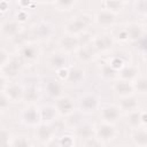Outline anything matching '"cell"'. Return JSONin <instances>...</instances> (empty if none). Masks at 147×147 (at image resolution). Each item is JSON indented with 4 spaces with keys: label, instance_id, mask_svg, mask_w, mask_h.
I'll use <instances>...</instances> for the list:
<instances>
[{
    "label": "cell",
    "instance_id": "cell-1",
    "mask_svg": "<svg viewBox=\"0 0 147 147\" xmlns=\"http://www.w3.org/2000/svg\"><path fill=\"white\" fill-rule=\"evenodd\" d=\"M92 24H93V16L86 13H80L72 16L65 22V24L63 25V31L65 34L79 37L88 32V29Z\"/></svg>",
    "mask_w": 147,
    "mask_h": 147
},
{
    "label": "cell",
    "instance_id": "cell-5",
    "mask_svg": "<svg viewBox=\"0 0 147 147\" xmlns=\"http://www.w3.org/2000/svg\"><path fill=\"white\" fill-rule=\"evenodd\" d=\"M57 127L55 123H40L33 129V137L41 146H47L55 140Z\"/></svg>",
    "mask_w": 147,
    "mask_h": 147
},
{
    "label": "cell",
    "instance_id": "cell-21",
    "mask_svg": "<svg viewBox=\"0 0 147 147\" xmlns=\"http://www.w3.org/2000/svg\"><path fill=\"white\" fill-rule=\"evenodd\" d=\"M111 90L118 98L131 96V95H134V93H136L134 88H133V84L131 82H126V80H122V79L115 80L111 85Z\"/></svg>",
    "mask_w": 147,
    "mask_h": 147
},
{
    "label": "cell",
    "instance_id": "cell-28",
    "mask_svg": "<svg viewBox=\"0 0 147 147\" xmlns=\"http://www.w3.org/2000/svg\"><path fill=\"white\" fill-rule=\"evenodd\" d=\"M99 74L100 77L106 80V82H111L114 83L115 80L118 79V71L115 70L108 62H102L99 67Z\"/></svg>",
    "mask_w": 147,
    "mask_h": 147
},
{
    "label": "cell",
    "instance_id": "cell-24",
    "mask_svg": "<svg viewBox=\"0 0 147 147\" xmlns=\"http://www.w3.org/2000/svg\"><path fill=\"white\" fill-rule=\"evenodd\" d=\"M39 111H40L41 123H55L57 121V117H60L54 105H49V103L42 105L39 107Z\"/></svg>",
    "mask_w": 147,
    "mask_h": 147
},
{
    "label": "cell",
    "instance_id": "cell-3",
    "mask_svg": "<svg viewBox=\"0 0 147 147\" xmlns=\"http://www.w3.org/2000/svg\"><path fill=\"white\" fill-rule=\"evenodd\" d=\"M56 32L55 24L49 21L41 18L37 22H34L30 28V34L38 41H44L53 38Z\"/></svg>",
    "mask_w": 147,
    "mask_h": 147
},
{
    "label": "cell",
    "instance_id": "cell-29",
    "mask_svg": "<svg viewBox=\"0 0 147 147\" xmlns=\"http://www.w3.org/2000/svg\"><path fill=\"white\" fill-rule=\"evenodd\" d=\"M125 124L130 130H134L142 126L141 122V110H134L132 113L126 114L125 116Z\"/></svg>",
    "mask_w": 147,
    "mask_h": 147
},
{
    "label": "cell",
    "instance_id": "cell-48",
    "mask_svg": "<svg viewBox=\"0 0 147 147\" xmlns=\"http://www.w3.org/2000/svg\"><path fill=\"white\" fill-rule=\"evenodd\" d=\"M145 127H146V129H147V126H145Z\"/></svg>",
    "mask_w": 147,
    "mask_h": 147
},
{
    "label": "cell",
    "instance_id": "cell-35",
    "mask_svg": "<svg viewBox=\"0 0 147 147\" xmlns=\"http://www.w3.org/2000/svg\"><path fill=\"white\" fill-rule=\"evenodd\" d=\"M108 63H109L115 70L119 71V70H121L123 67H125L129 62H127V60L125 59V56H123V55H121V54H116V55H113L111 57H109Z\"/></svg>",
    "mask_w": 147,
    "mask_h": 147
},
{
    "label": "cell",
    "instance_id": "cell-11",
    "mask_svg": "<svg viewBox=\"0 0 147 147\" xmlns=\"http://www.w3.org/2000/svg\"><path fill=\"white\" fill-rule=\"evenodd\" d=\"M118 136V130L115 124L100 122L95 125V137L103 144H108L116 139Z\"/></svg>",
    "mask_w": 147,
    "mask_h": 147
},
{
    "label": "cell",
    "instance_id": "cell-25",
    "mask_svg": "<svg viewBox=\"0 0 147 147\" xmlns=\"http://www.w3.org/2000/svg\"><path fill=\"white\" fill-rule=\"evenodd\" d=\"M117 106L119 107L122 113L129 114V113H132V111L139 109V101H138V98L136 95H131V96H126V98H119Z\"/></svg>",
    "mask_w": 147,
    "mask_h": 147
},
{
    "label": "cell",
    "instance_id": "cell-8",
    "mask_svg": "<svg viewBox=\"0 0 147 147\" xmlns=\"http://www.w3.org/2000/svg\"><path fill=\"white\" fill-rule=\"evenodd\" d=\"M115 41L116 40L114 38V34L103 31V32H99V33L93 34L91 45L94 47V49L98 52V54H100V53L109 52L114 47Z\"/></svg>",
    "mask_w": 147,
    "mask_h": 147
},
{
    "label": "cell",
    "instance_id": "cell-7",
    "mask_svg": "<svg viewBox=\"0 0 147 147\" xmlns=\"http://www.w3.org/2000/svg\"><path fill=\"white\" fill-rule=\"evenodd\" d=\"M25 63L23 62V60L18 56V55H13L11 59L2 67H0L1 70V77H5L8 80H14L15 78H17L23 68H24Z\"/></svg>",
    "mask_w": 147,
    "mask_h": 147
},
{
    "label": "cell",
    "instance_id": "cell-33",
    "mask_svg": "<svg viewBox=\"0 0 147 147\" xmlns=\"http://www.w3.org/2000/svg\"><path fill=\"white\" fill-rule=\"evenodd\" d=\"M132 84H133V88L136 93L141 94V95L147 94V76L140 75Z\"/></svg>",
    "mask_w": 147,
    "mask_h": 147
},
{
    "label": "cell",
    "instance_id": "cell-16",
    "mask_svg": "<svg viewBox=\"0 0 147 147\" xmlns=\"http://www.w3.org/2000/svg\"><path fill=\"white\" fill-rule=\"evenodd\" d=\"M57 46L59 49L67 53V54H71V53H76L78 51V48L82 46L80 44V39L77 36H71V34H63L57 39Z\"/></svg>",
    "mask_w": 147,
    "mask_h": 147
},
{
    "label": "cell",
    "instance_id": "cell-19",
    "mask_svg": "<svg viewBox=\"0 0 147 147\" xmlns=\"http://www.w3.org/2000/svg\"><path fill=\"white\" fill-rule=\"evenodd\" d=\"M74 136L82 139V140H88L93 137H95V125L87 121H82L75 129H74Z\"/></svg>",
    "mask_w": 147,
    "mask_h": 147
},
{
    "label": "cell",
    "instance_id": "cell-39",
    "mask_svg": "<svg viewBox=\"0 0 147 147\" xmlns=\"http://www.w3.org/2000/svg\"><path fill=\"white\" fill-rule=\"evenodd\" d=\"M29 17H30L29 10H28V9H22V8H20V9L17 10L16 15H15V20H16L17 22H20L22 25H23L26 21H29Z\"/></svg>",
    "mask_w": 147,
    "mask_h": 147
},
{
    "label": "cell",
    "instance_id": "cell-44",
    "mask_svg": "<svg viewBox=\"0 0 147 147\" xmlns=\"http://www.w3.org/2000/svg\"><path fill=\"white\" fill-rule=\"evenodd\" d=\"M8 9H10V3H9L8 1H5V0L0 1V11H1V14L5 15V13H6Z\"/></svg>",
    "mask_w": 147,
    "mask_h": 147
},
{
    "label": "cell",
    "instance_id": "cell-23",
    "mask_svg": "<svg viewBox=\"0 0 147 147\" xmlns=\"http://www.w3.org/2000/svg\"><path fill=\"white\" fill-rule=\"evenodd\" d=\"M140 76V70L137 65L132 64V63H127L125 67H123L119 71H118V79L122 80H126V82H131L133 83L138 77Z\"/></svg>",
    "mask_w": 147,
    "mask_h": 147
},
{
    "label": "cell",
    "instance_id": "cell-22",
    "mask_svg": "<svg viewBox=\"0 0 147 147\" xmlns=\"http://www.w3.org/2000/svg\"><path fill=\"white\" fill-rule=\"evenodd\" d=\"M85 78H86V71H85V69H83V67L70 65L65 83L69 85L77 86V85H80L82 83H84Z\"/></svg>",
    "mask_w": 147,
    "mask_h": 147
},
{
    "label": "cell",
    "instance_id": "cell-10",
    "mask_svg": "<svg viewBox=\"0 0 147 147\" xmlns=\"http://www.w3.org/2000/svg\"><path fill=\"white\" fill-rule=\"evenodd\" d=\"M99 116L101 122L105 123H110L115 124L121 119L122 117V111L117 105L114 103H101L100 109H99Z\"/></svg>",
    "mask_w": 147,
    "mask_h": 147
},
{
    "label": "cell",
    "instance_id": "cell-47",
    "mask_svg": "<svg viewBox=\"0 0 147 147\" xmlns=\"http://www.w3.org/2000/svg\"><path fill=\"white\" fill-rule=\"evenodd\" d=\"M142 24H144V26H145V29H146V32H147V18H145V22H144Z\"/></svg>",
    "mask_w": 147,
    "mask_h": 147
},
{
    "label": "cell",
    "instance_id": "cell-45",
    "mask_svg": "<svg viewBox=\"0 0 147 147\" xmlns=\"http://www.w3.org/2000/svg\"><path fill=\"white\" fill-rule=\"evenodd\" d=\"M141 122L142 126H147V111L141 110Z\"/></svg>",
    "mask_w": 147,
    "mask_h": 147
},
{
    "label": "cell",
    "instance_id": "cell-2",
    "mask_svg": "<svg viewBox=\"0 0 147 147\" xmlns=\"http://www.w3.org/2000/svg\"><path fill=\"white\" fill-rule=\"evenodd\" d=\"M77 111L80 115H92L99 111L101 101L99 96L93 92H85L80 94L76 101Z\"/></svg>",
    "mask_w": 147,
    "mask_h": 147
},
{
    "label": "cell",
    "instance_id": "cell-31",
    "mask_svg": "<svg viewBox=\"0 0 147 147\" xmlns=\"http://www.w3.org/2000/svg\"><path fill=\"white\" fill-rule=\"evenodd\" d=\"M11 147H33V144L29 136L26 134H16L11 139Z\"/></svg>",
    "mask_w": 147,
    "mask_h": 147
},
{
    "label": "cell",
    "instance_id": "cell-40",
    "mask_svg": "<svg viewBox=\"0 0 147 147\" xmlns=\"http://www.w3.org/2000/svg\"><path fill=\"white\" fill-rule=\"evenodd\" d=\"M11 56H13L11 53H9L8 49H6L5 47H2L1 51H0V67L5 65L11 59Z\"/></svg>",
    "mask_w": 147,
    "mask_h": 147
},
{
    "label": "cell",
    "instance_id": "cell-4",
    "mask_svg": "<svg viewBox=\"0 0 147 147\" xmlns=\"http://www.w3.org/2000/svg\"><path fill=\"white\" fill-rule=\"evenodd\" d=\"M17 119L22 125L34 129L37 125L41 123L39 107L36 105H25L23 108L18 110Z\"/></svg>",
    "mask_w": 147,
    "mask_h": 147
},
{
    "label": "cell",
    "instance_id": "cell-41",
    "mask_svg": "<svg viewBox=\"0 0 147 147\" xmlns=\"http://www.w3.org/2000/svg\"><path fill=\"white\" fill-rule=\"evenodd\" d=\"M10 103H11V101L9 100V98L3 92H1V96H0V109H1V111L5 113L7 109H9Z\"/></svg>",
    "mask_w": 147,
    "mask_h": 147
},
{
    "label": "cell",
    "instance_id": "cell-12",
    "mask_svg": "<svg viewBox=\"0 0 147 147\" xmlns=\"http://www.w3.org/2000/svg\"><path fill=\"white\" fill-rule=\"evenodd\" d=\"M46 64L49 69H52L53 71H59L61 69L64 68H69V54L62 52V51H54L52 53L48 54L47 60H46Z\"/></svg>",
    "mask_w": 147,
    "mask_h": 147
},
{
    "label": "cell",
    "instance_id": "cell-26",
    "mask_svg": "<svg viewBox=\"0 0 147 147\" xmlns=\"http://www.w3.org/2000/svg\"><path fill=\"white\" fill-rule=\"evenodd\" d=\"M130 139L137 147H147V129L145 126L131 130Z\"/></svg>",
    "mask_w": 147,
    "mask_h": 147
},
{
    "label": "cell",
    "instance_id": "cell-36",
    "mask_svg": "<svg viewBox=\"0 0 147 147\" xmlns=\"http://www.w3.org/2000/svg\"><path fill=\"white\" fill-rule=\"evenodd\" d=\"M56 144L57 147H75V136L62 134L61 137H57Z\"/></svg>",
    "mask_w": 147,
    "mask_h": 147
},
{
    "label": "cell",
    "instance_id": "cell-34",
    "mask_svg": "<svg viewBox=\"0 0 147 147\" xmlns=\"http://www.w3.org/2000/svg\"><path fill=\"white\" fill-rule=\"evenodd\" d=\"M133 13L142 18H147V0H138L132 2Z\"/></svg>",
    "mask_w": 147,
    "mask_h": 147
},
{
    "label": "cell",
    "instance_id": "cell-14",
    "mask_svg": "<svg viewBox=\"0 0 147 147\" xmlns=\"http://www.w3.org/2000/svg\"><path fill=\"white\" fill-rule=\"evenodd\" d=\"M93 23L101 29H109L117 24V15L101 8L93 15Z\"/></svg>",
    "mask_w": 147,
    "mask_h": 147
},
{
    "label": "cell",
    "instance_id": "cell-38",
    "mask_svg": "<svg viewBox=\"0 0 147 147\" xmlns=\"http://www.w3.org/2000/svg\"><path fill=\"white\" fill-rule=\"evenodd\" d=\"M114 38H115V40H118L119 42H129L127 32H126L124 25H122V26L116 31V33L114 34Z\"/></svg>",
    "mask_w": 147,
    "mask_h": 147
},
{
    "label": "cell",
    "instance_id": "cell-43",
    "mask_svg": "<svg viewBox=\"0 0 147 147\" xmlns=\"http://www.w3.org/2000/svg\"><path fill=\"white\" fill-rule=\"evenodd\" d=\"M68 71H69V68H64V69H61V70L56 71L55 74H56L57 79H60L62 82H65V79L68 77Z\"/></svg>",
    "mask_w": 147,
    "mask_h": 147
},
{
    "label": "cell",
    "instance_id": "cell-30",
    "mask_svg": "<svg viewBox=\"0 0 147 147\" xmlns=\"http://www.w3.org/2000/svg\"><path fill=\"white\" fill-rule=\"evenodd\" d=\"M127 5V2L125 1H117V0H106V1H102L101 2V8L102 9H106V10H109L114 14H118L121 13L125 6Z\"/></svg>",
    "mask_w": 147,
    "mask_h": 147
},
{
    "label": "cell",
    "instance_id": "cell-20",
    "mask_svg": "<svg viewBox=\"0 0 147 147\" xmlns=\"http://www.w3.org/2000/svg\"><path fill=\"white\" fill-rule=\"evenodd\" d=\"M75 56L78 60V62H80L82 64H87L95 60V57L98 56V52L94 49V47L91 44H88L80 46L78 51L75 53Z\"/></svg>",
    "mask_w": 147,
    "mask_h": 147
},
{
    "label": "cell",
    "instance_id": "cell-46",
    "mask_svg": "<svg viewBox=\"0 0 147 147\" xmlns=\"http://www.w3.org/2000/svg\"><path fill=\"white\" fill-rule=\"evenodd\" d=\"M111 147H130V146L126 144H116V145H113Z\"/></svg>",
    "mask_w": 147,
    "mask_h": 147
},
{
    "label": "cell",
    "instance_id": "cell-9",
    "mask_svg": "<svg viewBox=\"0 0 147 147\" xmlns=\"http://www.w3.org/2000/svg\"><path fill=\"white\" fill-rule=\"evenodd\" d=\"M0 32L5 39L14 41L20 34L23 33V25L15 18L3 20L0 25Z\"/></svg>",
    "mask_w": 147,
    "mask_h": 147
},
{
    "label": "cell",
    "instance_id": "cell-17",
    "mask_svg": "<svg viewBox=\"0 0 147 147\" xmlns=\"http://www.w3.org/2000/svg\"><path fill=\"white\" fill-rule=\"evenodd\" d=\"M44 92L49 99L56 100L64 95V84L57 78L47 79L44 84Z\"/></svg>",
    "mask_w": 147,
    "mask_h": 147
},
{
    "label": "cell",
    "instance_id": "cell-27",
    "mask_svg": "<svg viewBox=\"0 0 147 147\" xmlns=\"http://www.w3.org/2000/svg\"><path fill=\"white\" fill-rule=\"evenodd\" d=\"M41 96V92L36 84H29L24 88V100L26 105H34Z\"/></svg>",
    "mask_w": 147,
    "mask_h": 147
},
{
    "label": "cell",
    "instance_id": "cell-32",
    "mask_svg": "<svg viewBox=\"0 0 147 147\" xmlns=\"http://www.w3.org/2000/svg\"><path fill=\"white\" fill-rule=\"evenodd\" d=\"M51 3L59 11H70L78 5V2L75 0H64V1L60 0V1H53Z\"/></svg>",
    "mask_w": 147,
    "mask_h": 147
},
{
    "label": "cell",
    "instance_id": "cell-13",
    "mask_svg": "<svg viewBox=\"0 0 147 147\" xmlns=\"http://www.w3.org/2000/svg\"><path fill=\"white\" fill-rule=\"evenodd\" d=\"M54 107L56 109V111L59 113V115L61 117H68L72 114H75L77 111V106H76V101L69 96V95H62L61 98L54 100Z\"/></svg>",
    "mask_w": 147,
    "mask_h": 147
},
{
    "label": "cell",
    "instance_id": "cell-15",
    "mask_svg": "<svg viewBox=\"0 0 147 147\" xmlns=\"http://www.w3.org/2000/svg\"><path fill=\"white\" fill-rule=\"evenodd\" d=\"M24 88H25V86L23 84H21L20 82L11 80L5 87L1 88V92H3L9 98L11 103H16V102H23V100H24Z\"/></svg>",
    "mask_w": 147,
    "mask_h": 147
},
{
    "label": "cell",
    "instance_id": "cell-6",
    "mask_svg": "<svg viewBox=\"0 0 147 147\" xmlns=\"http://www.w3.org/2000/svg\"><path fill=\"white\" fill-rule=\"evenodd\" d=\"M17 55L23 60L25 64L36 62L41 55V47L36 41H25L18 46Z\"/></svg>",
    "mask_w": 147,
    "mask_h": 147
},
{
    "label": "cell",
    "instance_id": "cell-42",
    "mask_svg": "<svg viewBox=\"0 0 147 147\" xmlns=\"http://www.w3.org/2000/svg\"><path fill=\"white\" fill-rule=\"evenodd\" d=\"M103 146H105V144L101 140H99L96 137H93V138L84 141V147H103Z\"/></svg>",
    "mask_w": 147,
    "mask_h": 147
},
{
    "label": "cell",
    "instance_id": "cell-37",
    "mask_svg": "<svg viewBox=\"0 0 147 147\" xmlns=\"http://www.w3.org/2000/svg\"><path fill=\"white\" fill-rule=\"evenodd\" d=\"M11 139L13 137L10 136V132L6 127H2L0 134V147H11Z\"/></svg>",
    "mask_w": 147,
    "mask_h": 147
},
{
    "label": "cell",
    "instance_id": "cell-18",
    "mask_svg": "<svg viewBox=\"0 0 147 147\" xmlns=\"http://www.w3.org/2000/svg\"><path fill=\"white\" fill-rule=\"evenodd\" d=\"M125 30L127 32L129 42H139L146 36V29L140 22H129L124 24Z\"/></svg>",
    "mask_w": 147,
    "mask_h": 147
}]
</instances>
